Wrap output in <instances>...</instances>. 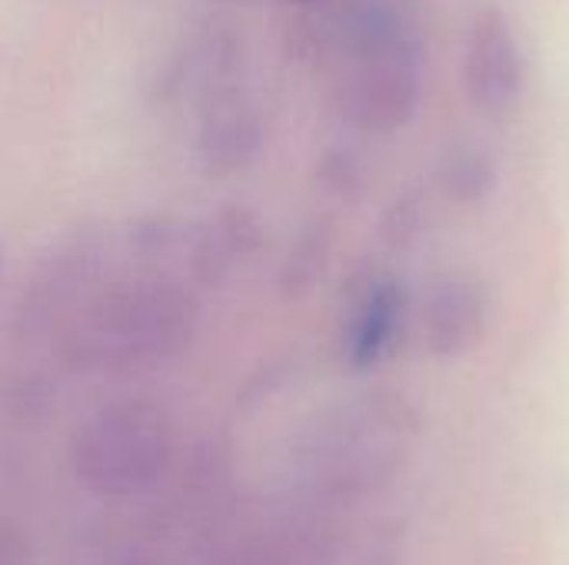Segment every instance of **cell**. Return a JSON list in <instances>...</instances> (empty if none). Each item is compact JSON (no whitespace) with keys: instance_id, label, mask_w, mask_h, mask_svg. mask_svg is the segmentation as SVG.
<instances>
[{"instance_id":"obj_4","label":"cell","mask_w":569,"mask_h":565,"mask_svg":"<svg viewBox=\"0 0 569 565\" xmlns=\"http://www.w3.org/2000/svg\"><path fill=\"white\" fill-rule=\"evenodd\" d=\"M410 430V410L400 400L367 396L337 410L323 423L313 450L340 483L363 486L383 480L403 460Z\"/></svg>"},{"instance_id":"obj_5","label":"cell","mask_w":569,"mask_h":565,"mask_svg":"<svg viewBox=\"0 0 569 565\" xmlns=\"http://www.w3.org/2000/svg\"><path fill=\"white\" fill-rule=\"evenodd\" d=\"M170 430L150 403H117L97 413L80 436V466L110 483L150 476L167 456Z\"/></svg>"},{"instance_id":"obj_9","label":"cell","mask_w":569,"mask_h":565,"mask_svg":"<svg viewBox=\"0 0 569 565\" xmlns=\"http://www.w3.org/2000/svg\"><path fill=\"white\" fill-rule=\"evenodd\" d=\"M260 243L263 226L257 213L243 203H220L203 220L187 223L180 263L187 266L190 286L223 290L250 266Z\"/></svg>"},{"instance_id":"obj_10","label":"cell","mask_w":569,"mask_h":565,"mask_svg":"<svg viewBox=\"0 0 569 565\" xmlns=\"http://www.w3.org/2000/svg\"><path fill=\"white\" fill-rule=\"evenodd\" d=\"M487 316H490V296L480 276L473 273L437 276L427 286L420 306L427 353L440 360L470 353L487 333Z\"/></svg>"},{"instance_id":"obj_14","label":"cell","mask_w":569,"mask_h":565,"mask_svg":"<svg viewBox=\"0 0 569 565\" xmlns=\"http://www.w3.org/2000/svg\"><path fill=\"white\" fill-rule=\"evenodd\" d=\"M493 180H497V173H493L490 157H483V153H477V150H460V153L450 160L447 173H443L447 193H450L457 203H473V200L487 196L490 186H493Z\"/></svg>"},{"instance_id":"obj_7","label":"cell","mask_w":569,"mask_h":565,"mask_svg":"<svg viewBox=\"0 0 569 565\" xmlns=\"http://www.w3.org/2000/svg\"><path fill=\"white\" fill-rule=\"evenodd\" d=\"M240 67H243L240 33L223 20H210L170 50L160 73L150 83V100L153 107H180V103L200 107L210 93L237 83Z\"/></svg>"},{"instance_id":"obj_1","label":"cell","mask_w":569,"mask_h":565,"mask_svg":"<svg viewBox=\"0 0 569 565\" xmlns=\"http://www.w3.org/2000/svg\"><path fill=\"white\" fill-rule=\"evenodd\" d=\"M197 326L193 286L163 270H137L107 276L57 330V346L73 370L130 373L183 353Z\"/></svg>"},{"instance_id":"obj_16","label":"cell","mask_w":569,"mask_h":565,"mask_svg":"<svg viewBox=\"0 0 569 565\" xmlns=\"http://www.w3.org/2000/svg\"><path fill=\"white\" fill-rule=\"evenodd\" d=\"M217 3H240V0H217Z\"/></svg>"},{"instance_id":"obj_6","label":"cell","mask_w":569,"mask_h":565,"mask_svg":"<svg viewBox=\"0 0 569 565\" xmlns=\"http://www.w3.org/2000/svg\"><path fill=\"white\" fill-rule=\"evenodd\" d=\"M523 90V50L513 30V20L503 7L483 3L463 40V93L487 113L503 117L513 110Z\"/></svg>"},{"instance_id":"obj_8","label":"cell","mask_w":569,"mask_h":565,"mask_svg":"<svg viewBox=\"0 0 569 565\" xmlns=\"http://www.w3.org/2000/svg\"><path fill=\"white\" fill-rule=\"evenodd\" d=\"M263 147L267 117L240 83H230L200 103L193 153L207 176L227 180L250 170L260 160Z\"/></svg>"},{"instance_id":"obj_15","label":"cell","mask_w":569,"mask_h":565,"mask_svg":"<svg viewBox=\"0 0 569 565\" xmlns=\"http://www.w3.org/2000/svg\"><path fill=\"white\" fill-rule=\"evenodd\" d=\"M3 270H7V253H3V240H0V283H3Z\"/></svg>"},{"instance_id":"obj_2","label":"cell","mask_w":569,"mask_h":565,"mask_svg":"<svg viewBox=\"0 0 569 565\" xmlns=\"http://www.w3.org/2000/svg\"><path fill=\"white\" fill-rule=\"evenodd\" d=\"M350 70L340 83V113L363 133H397L423 97V57L410 27L390 7H360L347 20Z\"/></svg>"},{"instance_id":"obj_13","label":"cell","mask_w":569,"mask_h":565,"mask_svg":"<svg viewBox=\"0 0 569 565\" xmlns=\"http://www.w3.org/2000/svg\"><path fill=\"white\" fill-rule=\"evenodd\" d=\"M327 260H330V226L327 223L303 226L280 266V293L287 300H300L303 293H310L313 283L323 276Z\"/></svg>"},{"instance_id":"obj_3","label":"cell","mask_w":569,"mask_h":565,"mask_svg":"<svg viewBox=\"0 0 569 565\" xmlns=\"http://www.w3.org/2000/svg\"><path fill=\"white\" fill-rule=\"evenodd\" d=\"M110 246V230L100 223H77L57 236L17 293L13 336L20 343L57 336L70 313L107 280Z\"/></svg>"},{"instance_id":"obj_11","label":"cell","mask_w":569,"mask_h":565,"mask_svg":"<svg viewBox=\"0 0 569 565\" xmlns=\"http://www.w3.org/2000/svg\"><path fill=\"white\" fill-rule=\"evenodd\" d=\"M403 310L407 300L393 280H383L363 293L347 326V363L353 370H370L390 353L403 326Z\"/></svg>"},{"instance_id":"obj_12","label":"cell","mask_w":569,"mask_h":565,"mask_svg":"<svg viewBox=\"0 0 569 565\" xmlns=\"http://www.w3.org/2000/svg\"><path fill=\"white\" fill-rule=\"evenodd\" d=\"M183 236H187V223L167 213H150L127 226L123 246L143 270H163L167 263L183 256Z\"/></svg>"}]
</instances>
